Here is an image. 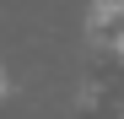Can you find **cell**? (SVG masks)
<instances>
[{
    "label": "cell",
    "mask_w": 124,
    "mask_h": 119,
    "mask_svg": "<svg viewBox=\"0 0 124 119\" xmlns=\"http://www.w3.org/2000/svg\"><path fill=\"white\" fill-rule=\"evenodd\" d=\"M6 92H11V76H6V65H0V103H6Z\"/></svg>",
    "instance_id": "cell-3"
},
{
    "label": "cell",
    "mask_w": 124,
    "mask_h": 119,
    "mask_svg": "<svg viewBox=\"0 0 124 119\" xmlns=\"http://www.w3.org/2000/svg\"><path fill=\"white\" fill-rule=\"evenodd\" d=\"M119 22H124V0H92L86 27H113V33H119Z\"/></svg>",
    "instance_id": "cell-1"
},
{
    "label": "cell",
    "mask_w": 124,
    "mask_h": 119,
    "mask_svg": "<svg viewBox=\"0 0 124 119\" xmlns=\"http://www.w3.org/2000/svg\"><path fill=\"white\" fill-rule=\"evenodd\" d=\"M113 54H119V65H124V27L113 33Z\"/></svg>",
    "instance_id": "cell-2"
}]
</instances>
